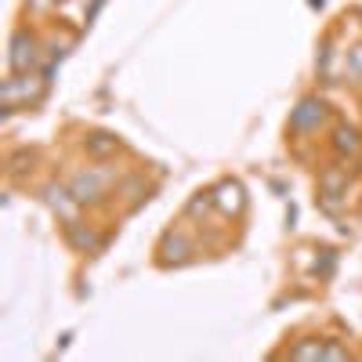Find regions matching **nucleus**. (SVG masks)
Instances as JSON below:
<instances>
[{"label":"nucleus","instance_id":"nucleus-3","mask_svg":"<svg viewBox=\"0 0 362 362\" xmlns=\"http://www.w3.org/2000/svg\"><path fill=\"white\" fill-rule=\"evenodd\" d=\"M348 185H351V177L344 167H326L319 174V206L326 214H337L341 210V203L348 199Z\"/></svg>","mask_w":362,"mask_h":362},{"label":"nucleus","instance_id":"nucleus-10","mask_svg":"<svg viewBox=\"0 0 362 362\" xmlns=\"http://www.w3.org/2000/svg\"><path fill=\"white\" fill-rule=\"evenodd\" d=\"M33 153L29 148H18V153H11V160H8V170H11V177H22V174H29L33 170Z\"/></svg>","mask_w":362,"mask_h":362},{"label":"nucleus","instance_id":"nucleus-4","mask_svg":"<svg viewBox=\"0 0 362 362\" xmlns=\"http://www.w3.org/2000/svg\"><path fill=\"white\" fill-rule=\"evenodd\" d=\"M322 124H326V102L322 98H300L297 109L290 112L286 131L290 134H315Z\"/></svg>","mask_w":362,"mask_h":362},{"label":"nucleus","instance_id":"nucleus-6","mask_svg":"<svg viewBox=\"0 0 362 362\" xmlns=\"http://www.w3.org/2000/svg\"><path fill=\"white\" fill-rule=\"evenodd\" d=\"M66 239H69V247H73V250H80V254H98V250L105 247V235H102L98 228L83 225V221L66 225Z\"/></svg>","mask_w":362,"mask_h":362},{"label":"nucleus","instance_id":"nucleus-1","mask_svg":"<svg viewBox=\"0 0 362 362\" xmlns=\"http://www.w3.org/2000/svg\"><path fill=\"white\" fill-rule=\"evenodd\" d=\"M112 170H98V167H87V170H80V174H73L69 177V189H73V196L80 199V203H102L105 199V192H109V185H112Z\"/></svg>","mask_w":362,"mask_h":362},{"label":"nucleus","instance_id":"nucleus-12","mask_svg":"<svg viewBox=\"0 0 362 362\" xmlns=\"http://www.w3.org/2000/svg\"><path fill=\"white\" fill-rule=\"evenodd\" d=\"M286 355L297 358V362H305V358H322V341H300V344H293Z\"/></svg>","mask_w":362,"mask_h":362},{"label":"nucleus","instance_id":"nucleus-7","mask_svg":"<svg viewBox=\"0 0 362 362\" xmlns=\"http://www.w3.org/2000/svg\"><path fill=\"white\" fill-rule=\"evenodd\" d=\"M329 145H334V153H337L341 160H362V134H358L351 124H337Z\"/></svg>","mask_w":362,"mask_h":362},{"label":"nucleus","instance_id":"nucleus-9","mask_svg":"<svg viewBox=\"0 0 362 362\" xmlns=\"http://www.w3.org/2000/svg\"><path fill=\"white\" fill-rule=\"evenodd\" d=\"M189 257V243H185V235L181 232H167L163 235V247H160V264H181Z\"/></svg>","mask_w":362,"mask_h":362},{"label":"nucleus","instance_id":"nucleus-13","mask_svg":"<svg viewBox=\"0 0 362 362\" xmlns=\"http://www.w3.org/2000/svg\"><path fill=\"white\" fill-rule=\"evenodd\" d=\"M51 4H58V0H29V11H47Z\"/></svg>","mask_w":362,"mask_h":362},{"label":"nucleus","instance_id":"nucleus-8","mask_svg":"<svg viewBox=\"0 0 362 362\" xmlns=\"http://www.w3.org/2000/svg\"><path fill=\"white\" fill-rule=\"evenodd\" d=\"M83 153H87L90 160H112V156L119 153V138H112V134H105V131H95V134L83 138Z\"/></svg>","mask_w":362,"mask_h":362},{"label":"nucleus","instance_id":"nucleus-5","mask_svg":"<svg viewBox=\"0 0 362 362\" xmlns=\"http://www.w3.org/2000/svg\"><path fill=\"white\" fill-rule=\"evenodd\" d=\"M44 203L51 206V214L62 221V225H76L80 221V199L73 196L69 185H58V181H51V185H44Z\"/></svg>","mask_w":362,"mask_h":362},{"label":"nucleus","instance_id":"nucleus-11","mask_svg":"<svg viewBox=\"0 0 362 362\" xmlns=\"http://www.w3.org/2000/svg\"><path fill=\"white\" fill-rule=\"evenodd\" d=\"M344 80L362 83V44H358V47H351V51H348V58H344Z\"/></svg>","mask_w":362,"mask_h":362},{"label":"nucleus","instance_id":"nucleus-2","mask_svg":"<svg viewBox=\"0 0 362 362\" xmlns=\"http://www.w3.org/2000/svg\"><path fill=\"white\" fill-rule=\"evenodd\" d=\"M44 47H40V40L29 33V29H15V37H11V54H8V66H11V73H22V76H29L37 66H40V54Z\"/></svg>","mask_w":362,"mask_h":362}]
</instances>
